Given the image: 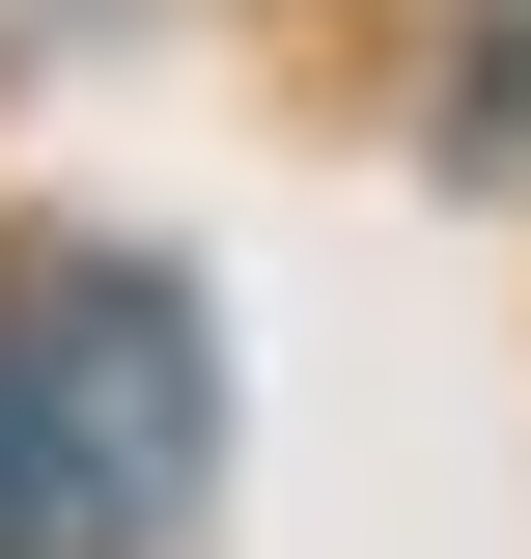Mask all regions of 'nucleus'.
Returning <instances> with one entry per match:
<instances>
[{
  "instance_id": "nucleus-1",
  "label": "nucleus",
  "mask_w": 531,
  "mask_h": 559,
  "mask_svg": "<svg viewBox=\"0 0 531 559\" xmlns=\"http://www.w3.org/2000/svg\"><path fill=\"white\" fill-rule=\"evenodd\" d=\"M197 308L140 252H0V559H140L197 503Z\"/></svg>"
}]
</instances>
